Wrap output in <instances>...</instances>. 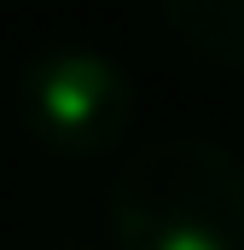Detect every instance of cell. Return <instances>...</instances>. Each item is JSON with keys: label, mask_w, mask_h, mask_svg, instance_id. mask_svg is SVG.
Returning a JSON list of instances; mask_svg holds the SVG:
<instances>
[{"label": "cell", "mask_w": 244, "mask_h": 250, "mask_svg": "<svg viewBox=\"0 0 244 250\" xmlns=\"http://www.w3.org/2000/svg\"><path fill=\"white\" fill-rule=\"evenodd\" d=\"M163 12L203 59L244 70V0H163Z\"/></svg>", "instance_id": "obj_3"}, {"label": "cell", "mask_w": 244, "mask_h": 250, "mask_svg": "<svg viewBox=\"0 0 244 250\" xmlns=\"http://www.w3.org/2000/svg\"><path fill=\"white\" fill-rule=\"evenodd\" d=\"M105 221L122 250H244V169L215 140H151L111 181Z\"/></svg>", "instance_id": "obj_1"}, {"label": "cell", "mask_w": 244, "mask_h": 250, "mask_svg": "<svg viewBox=\"0 0 244 250\" xmlns=\"http://www.w3.org/2000/svg\"><path fill=\"white\" fill-rule=\"evenodd\" d=\"M18 117L53 157H99L134 123V82L93 47H47L18 76Z\"/></svg>", "instance_id": "obj_2"}]
</instances>
